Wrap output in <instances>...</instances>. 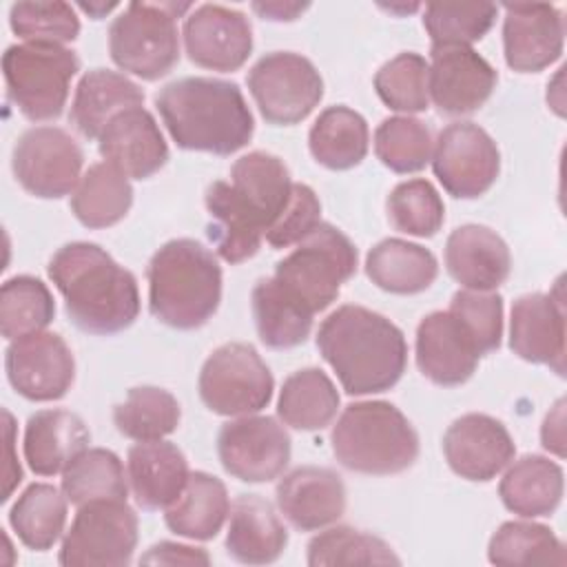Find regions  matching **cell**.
<instances>
[{"label": "cell", "mask_w": 567, "mask_h": 567, "mask_svg": "<svg viewBox=\"0 0 567 567\" xmlns=\"http://www.w3.org/2000/svg\"><path fill=\"white\" fill-rule=\"evenodd\" d=\"M49 279L64 297L71 323L89 334H117L140 315L135 275L93 241H71L53 252Z\"/></svg>", "instance_id": "1"}, {"label": "cell", "mask_w": 567, "mask_h": 567, "mask_svg": "<svg viewBox=\"0 0 567 567\" xmlns=\"http://www.w3.org/2000/svg\"><path fill=\"white\" fill-rule=\"evenodd\" d=\"M317 348L350 396L394 388L408 365L401 328L357 303L339 306L321 321Z\"/></svg>", "instance_id": "2"}, {"label": "cell", "mask_w": 567, "mask_h": 567, "mask_svg": "<svg viewBox=\"0 0 567 567\" xmlns=\"http://www.w3.org/2000/svg\"><path fill=\"white\" fill-rule=\"evenodd\" d=\"M155 106L184 151L230 155L255 133V120L241 89L219 78H182L155 93Z\"/></svg>", "instance_id": "3"}, {"label": "cell", "mask_w": 567, "mask_h": 567, "mask_svg": "<svg viewBox=\"0 0 567 567\" xmlns=\"http://www.w3.org/2000/svg\"><path fill=\"white\" fill-rule=\"evenodd\" d=\"M148 310L168 328H202L221 301V266L204 244L179 237L159 246L146 268Z\"/></svg>", "instance_id": "4"}, {"label": "cell", "mask_w": 567, "mask_h": 567, "mask_svg": "<svg viewBox=\"0 0 567 567\" xmlns=\"http://www.w3.org/2000/svg\"><path fill=\"white\" fill-rule=\"evenodd\" d=\"M334 458L352 472L390 476L405 472L419 456V434L408 416L388 401L346 405L330 432Z\"/></svg>", "instance_id": "5"}, {"label": "cell", "mask_w": 567, "mask_h": 567, "mask_svg": "<svg viewBox=\"0 0 567 567\" xmlns=\"http://www.w3.org/2000/svg\"><path fill=\"white\" fill-rule=\"evenodd\" d=\"M357 246L332 224L321 221L275 266V279L312 315L326 310L357 272Z\"/></svg>", "instance_id": "6"}, {"label": "cell", "mask_w": 567, "mask_h": 567, "mask_svg": "<svg viewBox=\"0 0 567 567\" xmlns=\"http://www.w3.org/2000/svg\"><path fill=\"white\" fill-rule=\"evenodd\" d=\"M190 4L131 2L109 27L111 60L142 80L164 78L179 60L177 16Z\"/></svg>", "instance_id": "7"}, {"label": "cell", "mask_w": 567, "mask_h": 567, "mask_svg": "<svg viewBox=\"0 0 567 567\" xmlns=\"http://www.w3.org/2000/svg\"><path fill=\"white\" fill-rule=\"evenodd\" d=\"M80 71L75 51L49 42H22L7 47L2 73L9 100L31 122L62 115L73 75Z\"/></svg>", "instance_id": "8"}, {"label": "cell", "mask_w": 567, "mask_h": 567, "mask_svg": "<svg viewBox=\"0 0 567 567\" xmlns=\"http://www.w3.org/2000/svg\"><path fill=\"white\" fill-rule=\"evenodd\" d=\"M197 390L210 412L246 416L270 403L275 379L255 346L230 341L208 354L199 370Z\"/></svg>", "instance_id": "9"}, {"label": "cell", "mask_w": 567, "mask_h": 567, "mask_svg": "<svg viewBox=\"0 0 567 567\" xmlns=\"http://www.w3.org/2000/svg\"><path fill=\"white\" fill-rule=\"evenodd\" d=\"M137 547V514L126 501H91L78 507L60 547L64 567H122Z\"/></svg>", "instance_id": "10"}, {"label": "cell", "mask_w": 567, "mask_h": 567, "mask_svg": "<svg viewBox=\"0 0 567 567\" xmlns=\"http://www.w3.org/2000/svg\"><path fill=\"white\" fill-rule=\"evenodd\" d=\"M246 84L261 117L275 126L299 124L323 97V80L317 66L295 51L261 55L250 66Z\"/></svg>", "instance_id": "11"}, {"label": "cell", "mask_w": 567, "mask_h": 567, "mask_svg": "<svg viewBox=\"0 0 567 567\" xmlns=\"http://www.w3.org/2000/svg\"><path fill=\"white\" fill-rule=\"evenodd\" d=\"M84 153L75 137L58 126L27 128L13 144L11 168L18 184L42 199H58L75 190Z\"/></svg>", "instance_id": "12"}, {"label": "cell", "mask_w": 567, "mask_h": 567, "mask_svg": "<svg viewBox=\"0 0 567 567\" xmlns=\"http://www.w3.org/2000/svg\"><path fill=\"white\" fill-rule=\"evenodd\" d=\"M432 171L456 199H476L501 173V151L492 135L474 122L447 124L432 148Z\"/></svg>", "instance_id": "13"}, {"label": "cell", "mask_w": 567, "mask_h": 567, "mask_svg": "<svg viewBox=\"0 0 567 567\" xmlns=\"http://www.w3.org/2000/svg\"><path fill=\"white\" fill-rule=\"evenodd\" d=\"M290 434L272 416L246 414L221 425L217 456L221 467L244 483H268L284 474L290 461Z\"/></svg>", "instance_id": "14"}, {"label": "cell", "mask_w": 567, "mask_h": 567, "mask_svg": "<svg viewBox=\"0 0 567 567\" xmlns=\"http://www.w3.org/2000/svg\"><path fill=\"white\" fill-rule=\"evenodd\" d=\"M11 388L29 401H58L75 381V359L58 332H33L13 339L4 352Z\"/></svg>", "instance_id": "15"}, {"label": "cell", "mask_w": 567, "mask_h": 567, "mask_svg": "<svg viewBox=\"0 0 567 567\" xmlns=\"http://www.w3.org/2000/svg\"><path fill=\"white\" fill-rule=\"evenodd\" d=\"M427 64V91L443 115L478 111L498 82L496 69L472 47H432Z\"/></svg>", "instance_id": "16"}, {"label": "cell", "mask_w": 567, "mask_h": 567, "mask_svg": "<svg viewBox=\"0 0 567 567\" xmlns=\"http://www.w3.org/2000/svg\"><path fill=\"white\" fill-rule=\"evenodd\" d=\"M184 49L202 69L228 73L244 66L252 51L250 20L224 4H199L184 20Z\"/></svg>", "instance_id": "17"}, {"label": "cell", "mask_w": 567, "mask_h": 567, "mask_svg": "<svg viewBox=\"0 0 567 567\" xmlns=\"http://www.w3.org/2000/svg\"><path fill=\"white\" fill-rule=\"evenodd\" d=\"M443 454L450 470L461 478L487 483L514 461L516 445L498 419L470 412L445 430Z\"/></svg>", "instance_id": "18"}, {"label": "cell", "mask_w": 567, "mask_h": 567, "mask_svg": "<svg viewBox=\"0 0 567 567\" xmlns=\"http://www.w3.org/2000/svg\"><path fill=\"white\" fill-rule=\"evenodd\" d=\"M503 51L509 69L538 73L554 64L565 47V20L554 4H503Z\"/></svg>", "instance_id": "19"}, {"label": "cell", "mask_w": 567, "mask_h": 567, "mask_svg": "<svg viewBox=\"0 0 567 567\" xmlns=\"http://www.w3.org/2000/svg\"><path fill=\"white\" fill-rule=\"evenodd\" d=\"M509 348L523 361L549 365L565 374V303L556 292H529L514 301L509 317Z\"/></svg>", "instance_id": "20"}, {"label": "cell", "mask_w": 567, "mask_h": 567, "mask_svg": "<svg viewBox=\"0 0 567 567\" xmlns=\"http://www.w3.org/2000/svg\"><path fill=\"white\" fill-rule=\"evenodd\" d=\"M414 350L421 374L443 388L465 383L481 359L476 343L450 310H434L421 319Z\"/></svg>", "instance_id": "21"}, {"label": "cell", "mask_w": 567, "mask_h": 567, "mask_svg": "<svg viewBox=\"0 0 567 567\" xmlns=\"http://www.w3.org/2000/svg\"><path fill=\"white\" fill-rule=\"evenodd\" d=\"M277 507L299 532H315L337 523L346 512L343 478L319 465H301L277 483Z\"/></svg>", "instance_id": "22"}, {"label": "cell", "mask_w": 567, "mask_h": 567, "mask_svg": "<svg viewBox=\"0 0 567 567\" xmlns=\"http://www.w3.org/2000/svg\"><path fill=\"white\" fill-rule=\"evenodd\" d=\"M97 151L133 179H146L168 162V144L151 111L142 106L117 113L97 137Z\"/></svg>", "instance_id": "23"}, {"label": "cell", "mask_w": 567, "mask_h": 567, "mask_svg": "<svg viewBox=\"0 0 567 567\" xmlns=\"http://www.w3.org/2000/svg\"><path fill=\"white\" fill-rule=\"evenodd\" d=\"M445 268L467 290L492 292L512 270V255L505 239L481 224H465L445 241Z\"/></svg>", "instance_id": "24"}, {"label": "cell", "mask_w": 567, "mask_h": 567, "mask_svg": "<svg viewBox=\"0 0 567 567\" xmlns=\"http://www.w3.org/2000/svg\"><path fill=\"white\" fill-rule=\"evenodd\" d=\"M126 476L135 503L146 509L171 507L188 483V461L171 441H137L126 456Z\"/></svg>", "instance_id": "25"}, {"label": "cell", "mask_w": 567, "mask_h": 567, "mask_svg": "<svg viewBox=\"0 0 567 567\" xmlns=\"http://www.w3.org/2000/svg\"><path fill=\"white\" fill-rule=\"evenodd\" d=\"M226 551L244 565L275 563L286 545L288 529L275 507L259 494H239L230 505Z\"/></svg>", "instance_id": "26"}, {"label": "cell", "mask_w": 567, "mask_h": 567, "mask_svg": "<svg viewBox=\"0 0 567 567\" xmlns=\"http://www.w3.org/2000/svg\"><path fill=\"white\" fill-rule=\"evenodd\" d=\"M91 432L71 410H40L24 427V461L38 476H53L89 447Z\"/></svg>", "instance_id": "27"}, {"label": "cell", "mask_w": 567, "mask_h": 567, "mask_svg": "<svg viewBox=\"0 0 567 567\" xmlns=\"http://www.w3.org/2000/svg\"><path fill=\"white\" fill-rule=\"evenodd\" d=\"M210 217L208 237L217 255L228 264H241L259 252L266 228L230 182H213L204 195Z\"/></svg>", "instance_id": "28"}, {"label": "cell", "mask_w": 567, "mask_h": 567, "mask_svg": "<svg viewBox=\"0 0 567 567\" xmlns=\"http://www.w3.org/2000/svg\"><path fill=\"white\" fill-rule=\"evenodd\" d=\"M144 104V91L124 73L111 69L86 71L71 102L69 120L86 140H97L104 126L122 111Z\"/></svg>", "instance_id": "29"}, {"label": "cell", "mask_w": 567, "mask_h": 567, "mask_svg": "<svg viewBox=\"0 0 567 567\" xmlns=\"http://www.w3.org/2000/svg\"><path fill=\"white\" fill-rule=\"evenodd\" d=\"M230 186L250 206L268 233L290 206L295 182L281 157L266 151H252L235 159L230 168Z\"/></svg>", "instance_id": "30"}, {"label": "cell", "mask_w": 567, "mask_h": 567, "mask_svg": "<svg viewBox=\"0 0 567 567\" xmlns=\"http://www.w3.org/2000/svg\"><path fill=\"white\" fill-rule=\"evenodd\" d=\"M563 467L540 454H525L512 461L498 483L503 505L523 518L554 514L563 501Z\"/></svg>", "instance_id": "31"}, {"label": "cell", "mask_w": 567, "mask_h": 567, "mask_svg": "<svg viewBox=\"0 0 567 567\" xmlns=\"http://www.w3.org/2000/svg\"><path fill=\"white\" fill-rule=\"evenodd\" d=\"M365 275L385 292L416 295L434 284L439 261L432 250L419 244L388 237L370 248L365 257Z\"/></svg>", "instance_id": "32"}, {"label": "cell", "mask_w": 567, "mask_h": 567, "mask_svg": "<svg viewBox=\"0 0 567 567\" xmlns=\"http://www.w3.org/2000/svg\"><path fill=\"white\" fill-rule=\"evenodd\" d=\"M230 514V501L221 478L208 472H190L179 498L166 507V527L190 540H210Z\"/></svg>", "instance_id": "33"}, {"label": "cell", "mask_w": 567, "mask_h": 567, "mask_svg": "<svg viewBox=\"0 0 567 567\" xmlns=\"http://www.w3.org/2000/svg\"><path fill=\"white\" fill-rule=\"evenodd\" d=\"M257 334L272 350L301 346L312 330V312L288 295L275 277H264L250 292Z\"/></svg>", "instance_id": "34"}, {"label": "cell", "mask_w": 567, "mask_h": 567, "mask_svg": "<svg viewBox=\"0 0 567 567\" xmlns=\"http://www.w3.org/2000/svg\"><path fill=\"white\" fill-rule=\"evenodd\" d=\"M308 146L312 157L330 171L354 168L368 155V122L350 106H328L310 126Z\"/></svg>", "instance_id": "35"}, {"label": "cell", "mask_w": 567, "mask_h": 567, "mask_svg": "<svg viewBox=\"0 0 567 567\" xmlns=\"http://www.w3.org/2000/svg\"><path fill=\"white\" fill-rule=\"evenodd\" d=\"M339 392L332 379L319 368L292 372L279 392V419L301 432H317L332 423L339 410Z\"/></svg>", "instance_id": "36"}, {"label": "cell", "mask_w": 567, "mask_h": 567, "mask_svg": "<svg viewBox=\"0 0 567 567\" xmlns=\"http://www.w3.org/2000/svg\"><path fill=\"white\" fill-rule=\"evenodd\" d=\"M133 204L128 177L109 162L91 164L71 193V213L86 228H109L126 217Z\"/></svg>", "instance_id": "37"}, {"label": "cell", "mask_w": 567, "mask_h": 567, "mask_svg": "<svg viewBox=\"0 0 567 567\" xmlns=\"http://www.w3.org/2000/svg\"><path fill=\"white\" fill-rule=\"evenodd\" d=\"M66 505L62 487L49 483H31L11 505L9 525L20 543L33 551L51 549L66 525Z\"/></svg>", "instance_id": "38"}, {"label": "cell", "mask_w": 567, "mask_h": 567, "mask_svg": "<svg viewBox=\"0 0 567 567\" xmlns=\"http://www.w3.org/2000/svg\"><path fill=\"white\" fill-rule=\"evenodd\" d=\"M62 492L71 505L91 501H126L128 476L120 456L104 447H86L62 472Z\"/></svg>", "instance_id": "39"}, {"label": "cell", "mask_w": 567, "mask_h": 567, "mask_svg": "<svg viewBox=\"0 0 567 567\" xmlns=\"http://www.w3.org/2000/svg\"><path fill=\"white\" fill-rule=\"evenodd\" d=\"M177 399L157 385L131 388L124 403L113 408V423L120 434L133 441H159L179 425Z\"/></svg>", "instance_id": "40"}, {"label": "cell", "mask_w": 567, "mask_h": 567, "mask_svg": "<svg viewBox=\"0 0 567 567\" xmlns=\"http://www.w3.org/2000/svg\"><path fill=\"white\" fill-rule=\"evenodd\" d=\"M487 558L492 565H558L567 563L563 540L543 523L507 520L489 538Z\"/></svg>", "instance_id": "41"}, {"label": "cell", "mask_w": 567, "mask_h": 567, "mask_svg": "<svg viewBox=\"0 0 567 567\" xmlns=\"http://www.w3.org/2000/svg\"><path fill=\"white\" fill-rule=\"evenodd\" d=\"M55 317V301L47 284L31 275H16L0 288V330L13 341L44 330Z\"/></svg>", "instance_id": "42"}, {"label": "cell", "mask_w": 567, "mask_h": 567, "mask_svg": "<svg viewBox=\"0 0 567 567\" xmlns=\"http://www.w3.org/2000/svg\"><path fill=\"white\" fill-rule=\"evenodd\" d=\"M306 560L310 567L401 565V558L392 551V547L383 538L348 525H337L317 534L308 543Z\"/></svg>", "instance_id": "43"}, {"label": "cell", "mask_w": 567, "mask_h": 567, "mask_svg": "<svg viewBox=\"0 0 567 567\" xmlns=\"http://www.w3.org/2000/svg\"><path fill=\"white\" fill-rule=\"evenodd\" d=\"M432 131L410 115L385 117L374 131V153L394 173H416L432 159Z\"/></svg>", "instance_id": "44"}, {"label": "cell", "mask_w": 567, "mask_h": 567, "mask_svg": "<svg viewBox=\"0 0 567 567\" xmlns=\"http://www.w3.org/2000/svg\"><path fill=\"white\" fill-rule=\"evenodd\" d=\"M385 213L394 230L412 237H432L445 221V204L423 177L396 184L385 199Z\"/></svg>", "instance_id": "45"}, {"label": "cell", "mask_w": 567, "mask_h": 567, "mask_svg": "<svg viewBox=\"0 0 567 567\" xmlns=\"http://www.w3.org/2000/svg\"><path fill=\"white\" fill-rule=\"evenodd\" d=\"M496 13L492 2H434L425 7L423 27L432 47H470L483 40Z\"/></svg>", "instance_id": "46"}, {"label": "cell", "mask_w": 567, "mask_h": 567, "mask_svg": "<svg viewBox=\"0 0 567 567\" xmlns=\"http://www.w3.org/2000/svg\"><path fill=\"white\" fill-rule=\"evenodd\" d=\"M430 64L414 51H403L374 73V91L381 102L399 113H421L430 104Z\"/></svg>", "instance_id": "47"}, {"label": "cell", "mask_w": 567, "mask_h": 567, "mask_svg": "<svg viewBox=\"0 0 567 567\" xmlns=\"http://www.w3.org/2000/svg\"><path fill=\"white\" fill-rule=\"evenodd\" d=\"M11 31L24 42L66 44L80 33L75 9L66 2H16L9 11Z\"/></svg>", "instance_id": "48"}, {"label": "cell", "mask_w": 567, "mask_h": 567, "mask_svg": "<svg viewBox=\"0 0 567 567\" xmlns=\"http://www.w3.org/2000/svg\"><path fill=\"white\" fill-rule=\"evenodd\" d=\"M476 343L481 357L498 350L503 337V297L498 292L458 290L447 308Z\"/></svg>", "instance_id": "49"}, {"label": "cell", "mask_w": 567, "mask_h": 567, "mask_svg": "<svg viewBox=\"0 0 567 567\" xmlns=\"http://www.w3.org/2000/svg\"><path fill=\"white\" fill-rule=\"evenodd\" d=\"M319 224H321V202L317 193L308 184H295L290 206L270 226L264 239L272 248H288L292 244H299Z\"/></svg>", "instance_id": "50"}, {"label": "cell", "mask_w": 567, "mask_h": 567, "mask_svg": "<svg viewBox=\"0 0 567 567\" xmlns=\"http://www.w3.org/2000/svg\"><path fill=\"white\" fill-rule=\"evenodd\" d=\"M140 563H144V565H210V556L199 547L162 540V543H155L153 547H148V551L140 558Z\"/></svg>", "instance_id": "51"}, {"label": "cell", "mask_w": 567, "mask_h": 567, "mask_svg": "<svg viewBox=\"0 0 567 567\" xmlns=\"http://www.w3.org/2000/svg\"><path fill=\"white\" fill-rule=\"evenodd\" d=\"M540 441L551 454L565 456V399H558L551 412H547L540 427Z\"/></svg>", "instance_id": "52"}, {"label": "cell", "mask_w": 567, "mask_h": 567, "mask_svg": "<svg viewBox=\"0 0 567 567\" xmlns=\"http://www.w3.org/2000/svg\"><path fill=\"white\" fill-rule=\"evenodd\" d=\"M4 416V439H7V467H4V489H2V501H9L11 492L16 485L22 481V467L13 456V434H16V423L9 410H2Z\"/></svg>", "instance_id": "53"}, {"label": "cell", "mask_w": 567, "mask_h": 567, "mask_svg": "<svg viewBox=\"0 0 567 567\" xmlns=\"http://www.w3.org/2000/svg\"><path fill=\"white\" fill-rule=\"evenodd\" d=\"M308 7V2H252V11H257L264 20L275 22L297 20Z\"/></svg>", "instance_id": "54"}, {"label": "cell", "mask_w": 567, "mask_h": 567, "mask_svg": "<svg viewBox=\"0 0 567 567\" xmlns=\"http://www.w3.org/2000/svg\"><path fill=\"white\" fill-rule=\"evenodd\" d=\"M115 7H117L115 2H111V4H100V7H93V4H80V9H82V11H86L89 16H93L95 20H97V18H102L104 13H109V11H111V9H115Z\"/></svg>", "instance_id": "55"}]
</instances>
